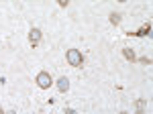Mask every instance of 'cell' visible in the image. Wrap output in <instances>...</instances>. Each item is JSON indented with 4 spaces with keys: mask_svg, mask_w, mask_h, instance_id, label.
<instances>
[{
    "mask_svg": "<svg viewBox=\"0 0 153 114\" xmlns=\"http://www.w3.org/2000/svg\"><path fill=\"white\" fill-rule=\"evenodd\" d=\"M65 59H68V63H70L71 67H82L84 65V57H82V53H80L78 49H68Z\"/></svg>",
    "mask_w": 153,
    "mask_h": 114,
    "instance_id": "cell-1",
    "label": "cell"
},
{
    "mask_svg": "<svg viewBox=\"0 0 153 114\" xmlns=\"http://www.w3.org/2000/svg\"><path fill=\"white\" fill-rule=\"evenodd\" d=\"M35 81H37V86H39L41 90H49V88H51V84H53V78H51V73H49V71H39V73H37V78H35Z\"/></svg>",
    "mask_w": 153,
    "mask_h": 114,
    "instance_id": "cell-2",
    "label": "cell"
},
{
    "mask_svg": "<svg viewBox=\"0 0 153 114\" xmlns=\"http://www.w3.org/2000/svg\"><path fill=\"white\" fill-rule=\"evenodd\" d=\"M41 37H43V33H41L37 27H33V29L29 31V43H31L33 47H37L39 43H41Z\"/></svg>",
    "mask_w": 153,
    "mask_h": 114,
    "instance_id": "cell-3",
    "label": "cell"
},
{
    "mask_svg": "<svg viewBox=\"0 0 153 114\" xmlns=\"http://www.w3.org/2000/svg\"><path fill=\"white\" fill-rule=\"evenodd\" d=\"M123 57H125L127 61H131V63L137 61V55H135V51H133L131 47H123Z\"/></svg>",
    "mask_w": 153,
    "mask_h": 114,
    "instance_id": "cell-4",
    "label": "cell"
},
{
    "mask_svg": "<svg viewBox=\"0 0 153 114\" xmlns=\"http://www.w3.org/2000/svg\"><path fill=\"white\" fill-rule=\"evenodd\" d=\"M57 90L61 92V94H65V92L70 90V80H68L65 76H63V78H59V80H57Z\"/></svg>",
    "mask_w": 153,
    "mask_h": 114,
    "instance_id": "cell-5",
    "label": "cell"
},
{
    "mask_svg": "<svg viewBox=\"0 0 153 114\" xmlns=\"http://www.w3.org/2000/svg\"><path fill=\"white\" fill-rule=\"evenodd\" d=\"M149 31H151V24H145V27H141L137 33H133V35H137V37H143V35H149Z\"/></svg>",
    "mask_w": 153,
    "mask_h": 114,
    "instance_id": "cell-6",
    "label": "cell"
},
{
    "mask_svg": "<svg viewBox=\"0 0 153 114\" xmlns=\"http://www.w3.org/2000/svg\"><path fill=\"white\" fill-rule=\"evenodd\" d=\"M108 21H110L112 24H120V12H112Z\"/></svg>",
    "mask_w": 153,
    "mask_h": 114,
    "instance_id": "cell-7",
    "label": "cell"
},
{
    "mask_svg": "<svg viewBox=\"0 0 153 114\" xmlns=\"http://www.w3.org/2000/svg\"><path fill=\"white\" fill-rule=\"evenodd\" d=\"M139 63H143V65H149V63H151V59H149V57H141V59H139Z\"/></svg>",
    "mask_w": 153,
    "mask_h": 114,
    "instance_id": "cell-8",
    "label": "cell"
},
{
    "mask_svg": "<svg viewBox=\"0 0 153 114\" xmlns=\"http://www.w3.org/2000/svg\"><path fill=\"white\" fill-rule=\"evenodd\" d=\"M143 108H145V100H139L137 102V110H143Z\"/></svg>",
    "mask_w": 153,
    "mask_h": 114,
    "instance_id": "cell-9",
    "label": "cell"
},
{
    "mask_svg": "<svg viewBox=\"0 0 153 114\" xmlns=\"http://www.w3.org/2000/svg\"><path fill=\"white\" fill-rule=\"evenodd\" d=\"M57 4H59V6H63V8H65V6L70 4V0H57Z\"/></svg>",
    "mask_w": 153,
    "mask_h": 114,
    "instance_id": "cell-10",
    "label": "cell"
},
{
    "mask_svg": "<svg viewBox=\"0 0 153 114\" xmlns=\"http://www.w3.org/2000/svg\"><path fill=\"white\" fill-rule=\"evenodd\" d=\"M117 2H127V0H117Z\"/></svg>",
    "mask_w": 153,
    "mask_h": 114,
    "instance_id": "cell-11",
    "label": "cell"
},
{
    "mask_svg": "<svg viewBox=\"0 0 153 114\" xmlns=\"http://www.w3.org/2000/svg\"><path fill=\"white\" fill-rule=\"evenodd\" d=\"M0 114H2V108H0Z\"/></svg>",
    "mask_w": 153,
    "mask_h": 114,
    "instance_id": "cell-12",
    "label": "cell"
}]
</instances>
